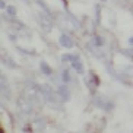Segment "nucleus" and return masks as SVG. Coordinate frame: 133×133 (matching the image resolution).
<instances>
[{
    "label": "nucleus",
    "mask_w": 133,
    "mask_h": 133,
    "mask_svg": "<svg viewBox=\"0 0 133 133\" xmlns=\"http://www.w3.org/2000/svg\"><path fill=\"white\" fill-rule=\"evenodd\" d=\"M41 91H43V95H44V98L47 99V101H50V102H53L54 104L56 102V98H57V94H54V91H53V88H51L50 85H43L41 86Z\"/></svg>",
    "instance_id": "obj_1"
},
{
    "label": "nucleus",
    "mask_w": 133,
    "mask_h": 133,
    "mask_svg": "<svg viewBox=\"0 0 133 133\" xmlns=\"http://www.w3.org/2000/svg\"><path fill=\"white\" fill-rule=\"evenodd\" d=\"M95 104H97L99 108H104V110H107V111L113 110V102H111V101H105V99L101 98V97L95 98Z\"/></svg>",
    "instance_id": "obj_2"
},
{
    "label": "nucleus",
    "mask_w": 133,
    "mask_h": 133,
    "mask_svg": "<svg viewBox=\"0 0 133 133\" xmlns=\"http://www.w3.org/2000/svg\"><path fill=\"white\" fill-rule=\"evenodd\" d=\"M57 95L62 98L63 101H67V99L70 98V92H69L66 85H60L59 88H57Z\"/></svg>",
    "instance_id": "obj_3"
},
{
    "label": "nucleus",
    "mask_w": 133,
    "mask_h": 133,
    "mask_svg": "<svg viewBox=\"0 0 133 133\" xmlns=\"http://www.w3.org/2000/svg\"><path fill=\"white\" fill-rule=\"evenodd\" d=\"M2 94L4 98H10V88L8 86V78L2 75Z\"/></svg>",
    "instance_id": "obj_4"
},
{
    "label": "nucleus",
    "mask_w": 133,
    "mask_h": 133,
    "mask_svg": "<svg viewBox=\"0 0 133 133\" xmlns=\"http://www.w3.org/2000/svg\"><path fill=\"white\" fill-rule=\"evenodd\" d=\"M59 41H60V44H62V47H64V48H72L73 47V41H72V38L69 35H66V34L60 35Z\"/></svg>",
    "instance_id": "obj_5"
},
{
    "label": "nucleus",
    "mask_w": 133,
    "mask_h": 133,
    "mask_svg": "<svg viewBox=\"0 0 133 133\" xmlns=\"http://www.w3.org/2000/svg\"><path fill=\"white\" fill-rule=\"evenodd\" d=\"M39 22H41V26H43V28H45V31H50V29H51V26H53V25H51V22H50V21H48V19H47V18H45L44 15H41V16H39Z\"/></svg>",
    "instance_id": "obj_6"
},
{
    "label": "nucleus",
    "mask_w": 133,
    "mask_h": 133,
    "mask_svg": "<svg viewBox=\"0 0 133 133\" xmlns=\"http://www.w3.org/2000/svg\"><path fill=\"white\" fill-rule=\"evenodd\" d=\"M72 66L75 67V70L78 72L79 75H82L83 72H85V69H83V64H82V62H81V60H75V62H72Z\"/></svg>",
    "instance_id": "obj_7"
},
{
    "label": "nucleus",
    "mask_w": 133,
    "mask_h": 133,
    "mask_svg": "<svg viewBox=\"0 0 133 133\" xmlns=\"http://www.w3.org/2000/svg\"><path fill=\"white\" fill-rule=\"evenodd\" d=\"M39 67H41V72H43L44 75H51V73H53V69H51V67L48 66L45 62H41V63H39Z\"/></svg>",
    "instance_id": "obj_8"
},
{
    "label": "nucleus",
    "mask_w": 133,
    "mask_h": 133,
    "mask_svg": "<svg viewBox=\"0 0 133 133\" xmlns=\"http://www.w3.org/2000/svg\"><path fill=\"white\" fill-rule=\"evenodd\" d=\"M79 59V57H78V56H73V54H63L62 56V60H63V62H75V60H78Z\"/></svg>",
    "instance_id": "obj_9"
},
{
    "label": "nucleus",
    "mask_w": 133,
    "mask_h": 133,
    "mask_svg": "<svg viewBox=\"0 0 133 133\" xmlns=\"http://www.w3.org/2000/svg\"><path fill=\"white\" fill-rule=\"evenodd\" d=\"M3 63H4V64H6V66L12 67V69H15V67H16V63L13 62V60L10 59V57H9V60H8V59H3Z\"/></svg>",
    "instance_id": "obj_10"
},
{
    "label": "nucleus",
    "mask_w": 133,
    "mask_h": 133,
    "mask_svg": "<svg viewBox=\"0 0 133 133\" xmlns=\"http://www.w3.org/2000/svg\"><path fill=\"white\" fill-rule=\"evenodd\" d=\"M94 43H95V45H97V47H102V44H104V39H102L101 37L95 35V37H94Z\"/></svg>",
    "instance_id": "obj_11"
},
{
    "label": "nucleus",
    "mask_w": 133,
    "mask_h": 133,
    "mask_svg": "<svg viewBox=\"0 0 133 133\" xmlns=\"http://www.w3.org/2000/svg\"><path fill=\"white\" fill-rule=\"evenodd\" d=\"M121 53L124 56H127V57H130V59L133 60V48H126V50H121Z\"/></svg>",
    "instance_id": "obj_12"
},
{
    "label": "nucleus",
    "mask_w": 133,
    "mask_h": 133,
    "mask_svg": "<svg viewBox=\"0 0 133 133\" xmlns=\"http://www.w3.org/2000/svg\"><path fill=\"white\" fill-rule=\"evenodd\" d=\"M6 13L10 15V16H15L16 15V9L13 8V6H8V8H6Z\"/></svg>",
    "instance_id": "obj_13"
},
{
    "label": "nucleus",
    "mask_w": 133,
    "mask_h": 133,
    "mask_svg": "<svg viewBox=\"0 0 133 133\" xmlns=\"http://www.w3.org/2000/svg\"><path fill=\"white\" fill-rule=\"evenodd\" d=\"M62 78H63V82L67 83V82H69V79H70V76H69V72H67V70H63V72H62Z\"/></svg>",
    "instance_id": "obj_14"
},
{
    "label": "nucleus",
    "mask_w": 133,
    "mask_h": 133,
    "mask_svg": "<svg viewBox=\"0 0 133 133\" xmlns=\"http://www.w3.org/2000/svg\"><path fill=\"white\" fill-rule=\"evenodd\" d=\"M124 72H126L127 75H132V76H133V67H132V66H127V67L124 69Z\"/></svg>",
    "instance_id": "obj_15"
},
{
    "label": "nucleus",
    "mask_w": 133,
    "mask_h": 133,
    "mask_svg": "<svg viewBox=\"0 0 133 133\" xmlns=\"http://www.w3.org/2000/svg\"><path fill=\"white\" fill-rule=\"evenodd\" d=\"M0 6H2V9H4V8H6V3H4L3 0H2V3H0Z\"/></svg>",
    "instance_id": "obj_16"
},
{
    "label": "nucleus",
    "mask_w": 133,
    "mask_h": 133,
    "mask_svg": "<svg viewBox=\"0 0 133 133\" xmlns=\"http://www.w3.org/2000/svg\"><path fill=\"white\" fill-rule=\"evenodd\" d=\"M129 44H132V45H133V37H130V38H129Z\"/></svg>",
    "instance_id": "obj_17"
}]
</instances>
